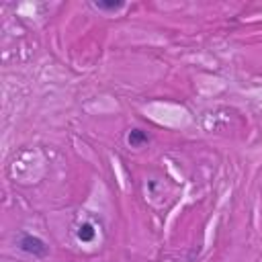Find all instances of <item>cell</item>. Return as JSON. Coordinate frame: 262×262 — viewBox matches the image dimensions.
Instances as JSON below:
<instances>
[{
    "instance_id": "6da1fadb",
    "label": "cell",
    "mask_w": 262,
    "mask_h": 262,
    "mask_svg": "<svg viewBox=\"0 0 262 262\" xmlns=\"http://www.w3.org/2000/svg\"><path fill=\"white\" fill-rule=\"evenodd\" d=\"M16 248L33 258H47L49 256V246L45 244V239H41L39 235H33L29 231H20L14 239Z\"/></svg>"
},
{
    "instance_id": "7a4b0ae2",
    "label": "cell",
    "mask_w": 262,
    "mask_h": 262,
    "mask_svg": "<svg viewBox=\"0 0 262 262\" xmlns=\"http://www.w3.org/2000/svg\"><path fill=\"white\" fill-rule=\"evenodd\" d=\"M147 141H149L147 131H143V129H139V127L129 129V133H127V143H129L131 147H139V145H143V143H147Z\"/></svg>"
},
{
    "instance_id": "3957f363",
    "label": "cell",
    "mask_w": 262,
    "mask_h": 262,
    "mask_svg": "<svg viewBox=\"0 0 262 262\" xmlns=\"http://www.w3.org/2000/svg\"><path fill=\"white\" fill-rule=\"evenodd\" d=\"M76 237L80 239V242H92L94 237H96V229H94V223H90V221H84V223H80L78 225V229H76Z\"/></svg>"
},
{
    "instance_id": "277c9868",
    "label": "cell",
    "mask_w": 262,
    "mask_h": 262,
    "mask_svg": "<svg viewBox=\"0 0 262 262\" xmlns=\"http://www.w3.org/2000/svg\"><path fill=\"white\" fill-rule=\"evenodd\" d=\"M92 6L94 8H98V10H104V12H117V10H121L123 6H125V2L123 0H108V2H104V0H96V2H92Z\"/></svg>"
}]
</instances>
